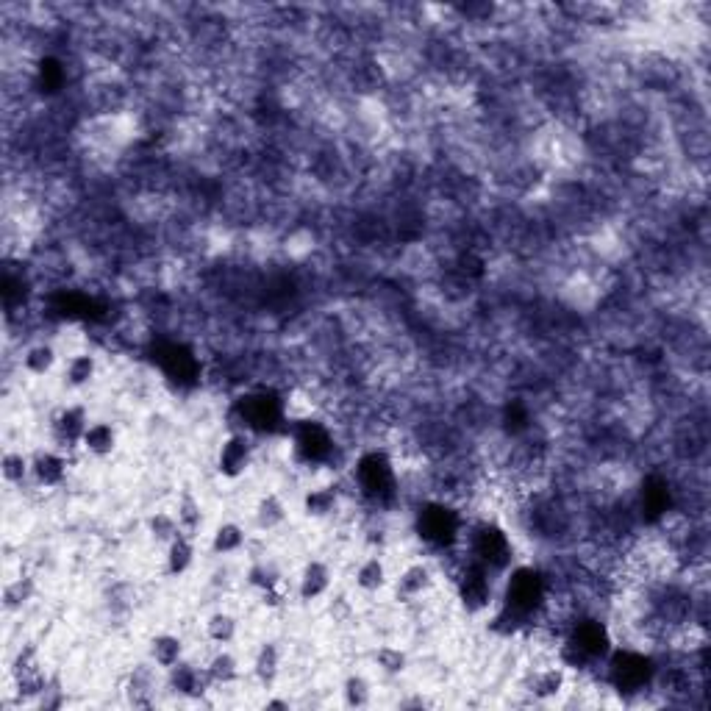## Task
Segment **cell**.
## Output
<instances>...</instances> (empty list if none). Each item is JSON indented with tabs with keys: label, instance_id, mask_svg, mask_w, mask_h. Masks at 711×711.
<instances>
[{
	"label": "cell",
	"instance_id": "cell-1",
	"mask_svg": "<svg viewBox=\"0 0 711 711\" xmlns=\"http://www.w3.org/2000/svg\"><path fill=\"white\" fill-rule=\"evenodd\" d=\"M420 537H425L431 545H439L445 548L450 545L453 539L459 537V523L450 509L445 506H428L423 514H420Z\"/></svg>",
	"mask_w": 711,
	"mask_h": 711
}]
</instances>
